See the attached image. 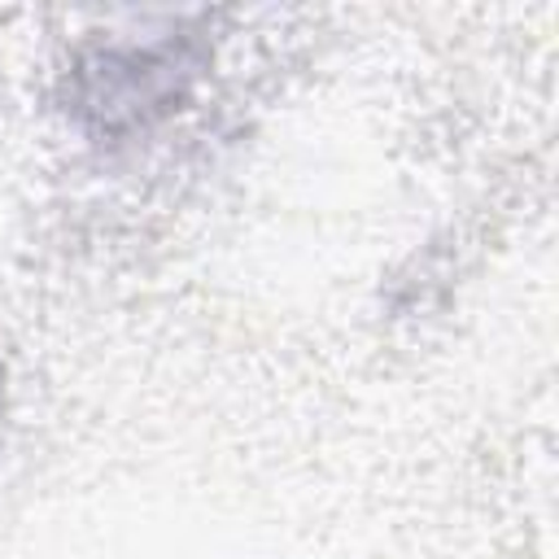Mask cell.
I'll return each mask as SVG.
<instances>
[{"mask_svg": "<svg viewBox=\"0 0 559 559\" xmlns=\"http://www.w3.org/2000/svg\"><path fill=\"white\" fill-rule=\"evenodd\" d=\"M201 57L188 35L96 48L74 66V114L96 131H127L170 114L201 74Z\"/></svg>", "mask_w": 559, "mask_h": 559, "instance_id": "cell-1", "label": "cell"}]
</instances>
